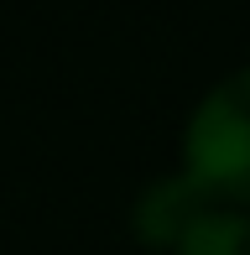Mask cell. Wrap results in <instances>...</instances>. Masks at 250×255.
<instances>
[{
  "instance_id": "obj_2",
  "label": "cell",
  "mask_w": 250,
  "mask_h": 255,
  "mask_svg": "<svg viewBox=\"0 0 250 255\" xmlns=\"http://www.w3.org/2000/svg\"><path fill=\"white\" fill-rule=\"evenodd\" d=\"M172 255H250V214L245 208H209L177 235Z\"/></svg>"
},
{
  "instance_id": "obj_1",
  "label": "cell",
  "mask_w": 250,
  "mask_h": 255,
  "mask_svg": "<svg viewBox=\"0 0 250 255\" xmlns=\"http://www.w3.org/2000/svg\"><path fill=\"white\" fill-rule=\"evenodd\" d=\"M188 167L183 182L214 198L219 208L250 203V68L209 89L188 120Z\"/></svg>"
}]
</instances>
